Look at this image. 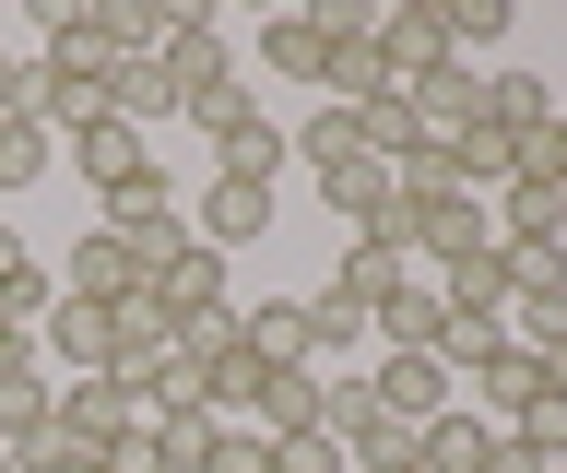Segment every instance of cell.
<instances>
[{
  "label": "cell",
  "mask_w": 567,
  "mask_h": 473,
  "mask_svg": "<svg viewBox=\"0 0 567 473\" xmlns=\"http://www.w3.org/2000/svg\"><path fill=\"white\" fill-rule=\"evenodd\" d=\"M95 225H106V237H131L142 285H154V273H166V260L189 249V189H177L166 166H131L118 189H95Z\"/></svg>",
  "instance_id": "6da1fadb"
},
{
  "label": "cell",
  "mask_w": 567,
  "mask_h": 473,
  "mask_svg": "<svg viewBox=\"0 0 567 473\" xmlns=\"http://www.w3.org/2000/svg\"><path fill=\"white\" fill-rule=\"evenodd\" d=\"M154 379L142 367H106V379H60V414H48V438L60 450H83V462H106L118 438H142V414H154Z\"/></svg>",
  "instance_id": "7a4b0ae2"
},
{
  "label": "cell",
  "mask_w": 567,
  "mask_h": 473,
  "mask_svg": "<svg viewBox=\"0 0 567 473\" xmlns=\"http://www.w3.org/2000/svg\"><path fill=\"white\" fill-rule=\"evenodd\" d=\"M189 119H202V143H213V178H260V189L284 178V119L260 107V83H248V72L225 83L213 107H189Z\"/></svg>",
  "instance_id": "3957f363"
},
{
  "label": "cell",
  "mask_w": 567,
  "mask_h": 473,
  "mask_svg": "<svg viewBox=\"0 0 567 473\" xmlns=\"http://www.w3.org/2000/svg\"><path fill=\"white\" fill-rule=\"evenodd\" d=\"M154 72H166L177 119H189V107H213V95L237 83V48H225V24H213L202 0H189V12H177V24H166V48H154Z\"/></svg>",
  "instance_id": "277c9868"
},
{
  "label": "cell",
  "mask_w": 567,
  "mask_h": 473,
  "mask_svg": "<svg viewBox=\"0 0 567 473\" xmlns=\"http://www.w3.org/2000/svg\"><path fill=\"white\" fill-rule=\"evenodd\" d=\"M272 225H284V202L260 178H202V202H189V237H202L213 260H237L248 237H272Z\"/></svg>",
  "instance_id": "5b68a950"
},
{
  "label": "cell",
  "mask_w": 567,
  "mask_h": 473,
  "mask_svg": "<svg viewBox=\"0 0 567 473\" xmlns=\"http://www.w3.org/2000/svg\"><path fill=\"white\" fill-rule=\"evenodd\" d=\"M367 331H379V356H437V343H450V296H437V273L402 260V285L367 308Z\"/></svg>",
  "instance_id": "8992f818"
},
{
  "label": "cell",
  "mask_w": 567,
  "mask_h": 473,
  "mask_svg": "<svg viewBox=\"0 0 567 473\" xmlns=\"http://www.w3.org/2000/svg\"><path fill=\"white\" fill-rule=\"evenodd\" d=\"M319 202H331L343 237H367V249H402V237H414V202L390 189V166H343V178H319Z\"/></svg>",
  "instance_id": "52a82bcc"
},
{
  "label": "cell",
  "mask_w": 567,
  "mask_h": 473,
  "mask_svg": "<svg viewBox=\"0 0 567 473\" xmlns=\"http://www.w3.org/2000/svg\"><path fill=\"white\" fill-rule=\"evenodd\" d=\"M379 60H390L402 95H414L425 72H450V24H437V0H379Z\"/></svg>",
  "instance_id": "ba28073f"
},
{
  "label": "cell",
  "mask_w": 567,
  "mask_h": 473,
  "mask_svg": "<svg viewBox=\"0 0 567 473\" xmlns=\"http://www.w3.org/2000/svg\"><path fill=\"white\" fill-rule=\"evenodd\" d=\"M35 356L60 367V379H106V367H118V320H106V308H83V296H60V308H48V331H35Z\"/></svg>",
  "instance_id": "9c48e42d"
},
{
  "label": "cell",
  "mask_w": 567,
  "mask_h": 473,
  "mask_svg": "<svg viewBox=\"0 0 567 473\" xmlns=\"http://www.w3.org/2000/svg\"><path fill=\"white\" fill-rule=\"evenodd\" d=\"M367 391H379L402 426H437V414L461 402V379H450V356H379V367H367Z\"/></svg>",
  "instance_id": "30bf717a"
},
{
  "label": "cell",
  "mask_w": 567,
  "mask_h": 473,
  "mask_svg": "<svg viewBox=\"0 0 567 473\" xmlns=\"http://www.w3.org/2000/svg\"><path fill=\"white\" fill-rule=\"evenodd\" d=\"M248 60H260V83H284V95H319V60H331V37H319V12H272V24L248 37Z\"/></svg>",
  "instance_id": "8fae6325"
},
{
  "label": "cell",
  "mask_w": 567,
  "mask_h": 473,
  "mask_svg": "<svg viewBox=\"0 0 567 473\" xmlns=\"http://www.w3.org/2000/svg\"><path fill=\"white\" fill-rule=\"evenodd\" d=\"M60 296H83V308H118V296H142V260H131V237L83 225V237H71V260H60Z\"/></svg>",
  "instance_id": "7c38bea8"
},
{
  "label": "cell",
  "mask_w": 567,
  "mask_h": 473,
  "mask_svg": "<svg viewBox=\"0 0 567 473\" xmlns=\"http://www.w3.org/2000/svg\"><path fill=\"white\" fill-rule=\"evenodd\" d=\"M60 154H71V178H83V189H118V178H131V166H154V154H142V131H131V119H83V131H60Z\"/></svg>",
  "instance_id": "4fadbf2b"
},
{
  "label": "cell",
  "mask_w": 567,
  "mask_h": 473,
  "mask_svg": "<svg viewBox=\"0 0 567 473\" xmlns=\"http://www.w3.org/2000/svg\"><path fill=\"white\" fill-rule=\"evenodd\" d=\"M485 131H496V143H532V131H556V83L520 72V60H508V72H485Z\"/></svg>",
  "instance_id": "5bb4252c"
},
{
  "label": "cell",
  "mask_w": 567,
  "mask_h": 473,
  "mask_svg": "<svg viewBox=\"0 0 567 473\" xmlns=\"http://www.w3.org/2000/svg\"><path fill=\"white\" fill-rule=\"evenodd\" d=\"M284 154L308 178H343V166H367V131H354V107H308V119H284Z\"/></svg>",
  "instance_id": "9a60e30c"
},
{
  "label": "cell",
  "mask_w": 567,
  "mask_h": 473,
  "mask_svg": "<svg viewBox=\"0 0 567 473\" xmlns=\"http://www.w3.org/2000/svg\"><path fill=\"white\" fill-rule=\"evenodd\" d=\"M473 119H485V72H473V60H450V72L414 83V131H425V143H461Z\"/></svg>",
  "instance_id": "2e32d148"
},
{
  "label": "cell",
  "mask_w": 567,
  "mask_h": 473,
  "mask_svg": "<svg viewBox=\"0 0 567 473\" xmlns=\"http://www.w3.org/2000/svg\"><path fill=\"white\" fill-rule=\"evenodd\" d=\"M48 414H60V379H48V367H0V450H12V462L48 450Z\"/></svg>",
  "instance_id": "e0dca14e"
},
{
  "label": "cell",
  "mask_w": 567,
  "mask_h": 473,
  "mask_svg": "<svg viewBox=\"0 0 567 473\" xmlns=\"http://www.w3.org/2000/svg\"><path fill=\"white\" fill-rule=\"evenodd\" d=\"M248 426L260 438H319V367H272L260 402H248Z\"/></svg>",
  "instance_id": "ac0fdd59"
},
{
  "label": "cell",
  "mask_w": 567,
  "mask_h": 473,
  "mask_svg": "<svg viewBox=\"0 0 567 473\" xmlns=\"http://www.w3.org/2000/svg\"><path fill=\"white\" fill-rule=\"evenodd\" d=\"M237 343L260 367H308V308L296 296H260V308H237Z\"/></svg>",
  "instance_id": "d6986e66"
},
{
  "label": "cell",
  "mask_w": 567,
  "mask_h": 473,
  "mask_svg": "<svg viewBox=\"0 0 567 473\" xmlns=\"http://www.w3.org/2000/svg\"><path fill=\"white\" fill-rule=\"evenodd\" d=\"M485 450H496V426L473 414V402H450V414L425 426V450H414V462H425V473H485Z\"/></svg>",
  "instance_id": "ffe728a7"
},
{
  "label": "cell",
  "mask_w": 567,
  "mask_h": 473,
  "mask_svg": "<svg viewBox=\"0 0 567 473\" xmlns=\"http://www.w3.org/2000/svg\"><path fill=\"white\" fill-rule=\"evenodd\" d=\"M106 119H131V131H154V119H177L166 72H154V60H118V72H106Z\"/></svg>",
  "instance_id": "44dd1931"
},
{
  "label": "cell",
  "mask_w": 567,
  "mask_h": 473,
  "mask_svg": "<svg viewBox=\"0 0 567 473\" xmlns=\"http://www.w3.org/2000/svg\"><path fill=\"white\" fill-rule=\"evenodd\" d=\"M390 285H402V249H367V237H343V260H331V296H343V308H379Z\"/></svg>",
  "instance_id": "7402d4cb"
},
{
  "label": "cell",
  "mask_w": 567,
  "mask_h": 473,
  "mask_svg": "<svg viewBox=\"0 0 567 473\" xmlns=\"http://www.w3.org/2000/svg\"><path fill=\"white\" fill-rule=\"evenodd\" d=\"M48 166H60V131L48 119H0V189H35Z\"/></svg>",
  "instance_id": "603a6c76"
},
{
  "label": "cell",
  "mask_w": 567,
  "mask_h": 473,
  "mask_svg": "<svg viewBox=\"0 0 567 473\" xmlns=\"http://www.w3.org/2000/svg\"><path fill=\"white\" fill-rule=\"evenodd\" d=\"M296 308H308V367H319V356H354V343H367V308H343L331 285H319V296H296Z\"/></svg>",
  "instance_id": "cb8c5ba5"
},
{
  "label": "cell",
  "mask_w": 567,
  "mask_h": 473,
  "mask_svg": "<svg viewBox=\"0 0 567 473\" xmlns=\"http://www.w3.org/2000/svg\"><path fill=\"white\" fill-rule=\"evenodd\" d=\"M437 24H450V60H473V48H508V0H437Z\"/></svg>",
  "instance_id": "d4e9b609"
},
{
  "label": "cell",
  "mask_w": 567,
  "mask_h": 473,
  "mask_svg": "<svg viewBox=\"0 0 567 473\" xmlns=\"http://www.w3.org/2000/svg\"><path fill=\"white\" fill-rule=\"evenodd\" d=\"M202 473H272V438H260V426H225V438H213V462Z\"/></svg>",
  "instance_id": "484cf974"
},
{
  "label": "cell",
  "mask_w": 567,
  "mask_h": 473,
  "mask_svg": "<svg viewBox=\"0 0 567 473\" xmlns=\"http://www.w3.org/2000/svg\"><path fill=\"white\" fill-rule=\"evenodd\" d=\"M272 473H343V450L331 438H272Z\"/></svg>",
  "instance_id": "4316f807"
},
{
  "label": "cell",
  "mask_w": 567,
  "mask_h": 473,
  "mask_svg": "<svg viewBox=\"0 0 567 473\" xmlns=\"http://www.w3.org/2000/svg\"><path fill=\"white\" fill-rule=\"evenodd\" d=\"M0 119H35V60H12V48H0Z\"/></svg>",
  "instance_id": "83f0119b"
},
{
  "label": "cell",
  "mask_w": 567,
  "mask_h": 473,
  "mask_svg": "<svg viewBox=\"0 0 567 473\" xmlns=\"http://www.w3.org/2000/svg\"><path fill=\"white\" fill-rule=\"evenodd\" d=\"M24 473H106V462H83V450H60V438H48V450H24Z\"/></svg>",
  "instance_id": "f1b7e54d"
},
{
  "label": "cell",
  "mask_w": 567,
  "mask_h": 473,
  "mask_svg": "<svg viewBox=\"0 0 567 473\" xmlns=\"http://www.w3.org/2000/svg\"><path fill=\"white\" fill-rule=\"evenodd\" d=\"M24 260H35V249H24V237H12V225H0V285H12V273H24Z\"/></svg>",
  "instance_id": "f546056e"
},
{
  "label": "cell",
  "mask_w": 567,
  "mask_h": 473,
  "mask_svg": "<svg viewBox=\"0 0 567 473\" xmlns=\"http://www.w3.org/2000/svg\"><path fill=\"white\" fill-rule=\"evenodd\" d=\"M0 473H24V462H12V450H0Z\"/></svg>",
  "instance_id": "4dcf8cb0"
},
{
  "label": "cell",
  "mask_w": 567,
  "mask_h": 473,
  "mask_svg": "<svg viewBox=\"0 0 567 473\" xmlns=\"http://www.w3.org/2000/svg\"><path fill=\"white\" fill-rule=\"evenodd\" d=\"M556 131H567V95H556Z\"/></svg>",
  "instance_id": "1f68e13d"
},
{
  "label": "cell",
  "mask_w": 567,
  "mask_h": 473,
  "mask_svg": "<svg viewBox=\"0 0 567 473\" xmlns=\"http://www.w3.org/2000/svg\"><path fill=\"white\" fill-rule=\"evenodd\" d=\"M414 473H425V462H414Z\"/></svg>",
  "instance_id": "d6a6232c"
}]
</instances>
